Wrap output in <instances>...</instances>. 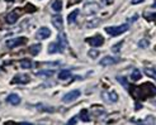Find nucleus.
<instances>
[{"label": "nucleus", "mask_w": 156, "mask_h": 125, "mask_svg": "<svg viewBox=\"0 0 156 125\" xmlns=\"http://www.w3.org/2000/svg\"><path fill=\"white\" fill-rule=\"evenodd\" d=\"M29 51H30V53H32L33 56H36V54H38V52L41 51V44H34V46H32Z\"/></svg>", "instance_id": "nucleus-22"}, {"label": "nucleus", "mask_w": 156, "mask_h": 125, "mask_svg": "<svg viewBox=\"0 0 156 125\" xmlns=\"http://www.w3.org/2000/svg\"><path fill=\"white\" fill-rule=\"evenodd\" d=\"M117 80H118V81H119V83H122L126 89H128V87H129V86H128V82H127V80L124 79V77L122 79V77H119V76H118V77H117Z\"/></svg>", "instance_id": "nucleus-25"}, {"label": "nucleus", "mask_w": 156, "mask_h": 125, "mask_svg": "<svg viewBox=\"0 0 156 125\" xmlns=\"http://www.w3.org/2000/svg\"><path fill=\"white\" fill-rule=\"evenodd\" d=\"M18 19H19V9L13 10L12 13L8 14V17H6V22L9 23V24H14Z\"/></svg>", "instance_id": "nucleus-11"}, {"label": "nucleus", "mask_w": 156, "mask_h": 125, "mask_svg": "<svg viewBox=\"0 0 156 125\" xmlns=\"http://www.w3.org/2000/svg\"><path fill=\"white\" fill-rule=\"evenodd\" d=\"M51 22H52V24H53V27L56 28V29H58V30H61L62 28H64V22H62V17L61 15H53L52 17V19H51Z\"/></svg>", "instance_id": "nucleus-10"}, {"label": "nucleus", "mask_w": 156, "mask_h": 125, "mask_svg": "<svg viewBox=\"0 0 156 125\" xmlns=\"http://www.w3.org/2000/svg\"><path fill=\"white\" fill-rule=\"evenodd\" d=\"M77 15H79V10H77V9H75L73 13H70L69 18H67L69 24H73V23H75V20H76V17H77Z\"/></svg>", "instance_id": "nucleus-15"}, {"label": "nucleus", "mask_w": 156, "mask_h": 125, "mask_svg": "<svg viewBox=\"0 0 156 125\" xmlns=\"http://www.w3.org/2000/svg\"><path fill=\"white\" fill-rule=\"evenodd\" d=\"M117 62H118V59H115V58H113V57L107 56V57H103L102 59H100L99 63L102 65V66H111V65L117 63Z\"/></svg>", "instance_id": "nucleus-13"}, {"label": "nucleus", "mask_w": 156, "mask_h": 125, "mask_svg": "<svg viewBox=\"0 0 156 125\" xmlns=\"http://www.w3.org/2000/svg\"><path fill=\"white\" fill-rule=\"evenodd\" d=\"M30 81V77L28 75H17L12 81L13 83H28Z\"/></svg>", "instance_id": "nucleus-12"}, {"label": "nucleus", "mask_w": 156, "mask_h": 125, "mask_svg": "<svg viewBox=\"0 0 156 125\" xmlns=\"http://www.w3.org/2000/svg\"><path fill=\"white\" fill-rule=\"evenodd\" d=\"M89 56L91 57V58H95V56H98V51H89Z\"/></svg>", "instance_id": "nucleus-29"}, {"label": "nucleus", "mask_w": 156, "mask_h": 125, "mask_svg": "<svg viewBox=\"0 0 156 125\" xmlns=\"http://www.w3.org/2000/svg\"><path fill=\"white\" fill-rule=\"evenodd\" d=\"M27 42V38H22V37H18V38H13V39H9L6 42V46L9 47V48H14V47L17 46H20L23 43Z\"/></svg>", "instance_id": "nucleus-9"}, {"label": "nucleus", "mask_w": 156, "mask_h": 125, "mask_svg": "<svg viewBox=\"0 0 156 125\" xmlns=\"http://www.w3.org/2000/svg\"><path fill=\"white\" fill-rule=\"evenodd\" d=\"M20 67L24 68V69L32 68V62H30L29 59H22V61H20Z\"/></svg>", "instance_id": "nucleus-21"}, {"label": "nucleus", "mask_w": 156, "mask_h": 125, "mask_svg": "<svg viewBox=\"0 0 156 125\" xmlns=\"http://www.w3.org/2000/svg\"><path fill=\"white\" fill-rule=\"evenodd\" d=\"M55 73L53 69H50V71H41V72H37V76H41V77H52Z\"/></svg>", "instance_id": "nucleus-20"}, {"label": "nucleus", "mask_w": 156, "mask_h": 125, "mask_svg": "<svg viewBox=\"0 0 156 125\" xmlns=\"http://www.w3.org/2000/svg\"><path fill=\"white\" fill-rule=\"evenodd\" d=\"M128 28H129L128 24H122V25H117V27H107L105 32L112 37H117V35H119L124 32H127Z\"/></svg>", "instance_id": "nucleus-3"}, {"label": "nucleus", "mask_w": 156, "mask_h": 125, "mask_svg": "<svg viewBox=\"0 0 156 125\" xmlns=\"http://www.w3.org/2000/svg\"><path fill=\"white\" fill-rule=\"evenodd\" d=\"M69 77H71V72L69 69H62V71L58 73V79L60 80H67Z\"/></svg>", "instance_id": "nucleus-16"}, {"label": "nucleus", "mask_w": 156, "mask_h": 125, "mask_svg": "<svg viewBox=\"0 0 156 125\" xmlns=\"http://www.w3.org/2000/svg\"><path fill=\"white\" fill-rule=\"evenodd\" d=\"M146 18L149 20H154V23L156 24V13L155 14H146Z\"/></svg>", "instance_id": "nucleus-27"}, {"label": "nucleus", "mask_w": 156, "mask_h": 125, "mask_svg": "<svg viewBox=\"0 0 156 125\" xmlns=\"http://www.w3.org/2000/svg\"><path fill=\"white\" fill-rule=\"evenodd\" d=\"M69 124H76V119H71V120H69Z\"/></svg>", "instance_id": "nucleus-31"}, {"label": "nucleus", "mask_w": 156, "mask_h": 125, "mask_svg": "<svg viewBox=\"0 0 156 125\" xmlns=\"http://www.w3.org/2000/svg\"><path fill=\"white\" fill-rule=\"evenodd\" d=\"M121 46H123V42H119V43H117L115 46H113V47H112V51L115 52V53H117V52H119Z\"/></svg>", "instance_id": "nucleus-26"}, {"label": "nucleus", "mask_w": 156, "mask_h": 125, "mask_svg": "<svg viewBox=\"0 0 156 125\" xmlns=\"http://www.w3.org/2000/svg\"><path fill=\"white\" fill-rule=\"evenodd\" d=\"M131 92L136 99L145 100L147 97L156 96V86H154L150 82H146L141 86H133V90H132Z\"/></svg>", "instance_id": "nucleus-1"}, {"label": "nucleus", "mask_w": 156, "mask_h": 125, "mask_svg": "<svg viewBox=\"0 0 156 125\" xmlns=\"http://www.w3.org/2000/svg\"><path fill=\"white\" fill-rule=\"evenodd\" d=\"M51 35V30L48 28H46V27H42L37 30V33H36V38L37 39H46V38H48Z\"/></svg>", "instance_id": "nucleus-8"}, {"label": "nucleus", "mask_w": 156, "mask_h": 125, "mask_svg": "<svg viewBox=\"0 0 156 125\" xmlns=\"http://www.w3.org/2000/svg\"><path fill=\"white\" fill-rule=\"evenodd\" d=\"M144 73H145L146 76L151 77V79L156 80V69H154V68H145V69H144Z\"/></svg>", "instance_id": "nucleus-17"}, {"label": "nucleus", "mask_w": 156, "mask_h": 125, "mask_svg": "<svg viewBox=\"0 0 156 125\" xmlns=\"http://www.w3.org/2000/svg\"><path fill=\"white\" fill-rule=\"evenodd\" d=\"M144 0H131V3L132 4H138V3H142Z\"/></svg>", "instance_id": "nucleus-30"}, {"label": "nucleus", "mask_w": 156, "mask_h": 125, "mask_svg": "<svg viewBox=\"0 0 156 125\" xmlns=\"http://www.w3.org/2000/svg\"><path fill=\"white\" fill-rule=\"evenodd\" d=\"M98 12H99V5L94 2H89V3H87L84 5V13L87 15H89V17L90 15L97 14Z\"/></svg>", "instance_id": "nucleus-4"}, {"label": "nucleus", "mask_w": 156, "mask_h": 125, "mask_svg": "<svg viewBox=\"0 0 156 125\" xmlns=\"http://www.w3.org/2000/svg\"><path fill=\"white\" fill-rule=\"evenodd\" d=\"M98 23H99V19H97L95 22H90V23H88V27H89V28H94V27L98 24Z\"/></svg>", "instance_id": "nucleus-28"}, {"label": "nucleus", "mask_w": 156, "mask_h": 125, "mask_svg": "<svg viewBox=\"0 0 156 125\" xmlns=\"http://www.w3.org/2000/svg\"><path fill=\"white\" fill-rule=\"evenodd\" d=\"M138 46L141 47V48H147V47L150 46V42L147 41V39H141V41L138 42Z\"/></svg>", "instance_id": "nucleus-24"}, {"label": "nucleus", "mask_w": 156, "mask_h": 125, "mask_svg": "<svg viewBox=\"0 0 156 125\" xmlns=\"http://www.w3.org/2000/svg\"><path fill=\"white\" fill-rule=\"evenodd\" d=\"M87 42H88V43H90V44H91V47H100V46H102V44L104 43V38H103L102 35L97 34V35H94L93 38H88Z\"/></svg>", "instance_id": "nucleus-7"}, {"label": "nucleus", "mask_w": 156, "mask_h": 125, "mask_svg": "<svg viewBox=\"0 0 156 125\" xmlns=\"http://www.w3.org/2000/svg\"><path fill=\"white\" fill-rule=\"evenodd\" d=\"M152 8H154V9H156V0H155L154 4H152Z\"/></svg>", "instance_id": "nucleus-33"}, {"label": "nucleus", "mask_w": 156, "mask_h": 125, "mask_svg": "<svg viewBox=\"0 0 156 125\" xmlns=\"http://www.w3.org/2000/svg\"><path fill=\"white\" fill-rule=\"evenodd\" d=\"M79 96H80V91L79 90H73V91L67 92L66 95L62 97V101H64L65 104H69V103H73V101H75Z\"/></svg>", "instance_id": "nucleus-5"}, {"label": "nucleus", "mask_w": 156, "mask_h": 125, "mask_svg": "<svg viewBox=\"0 0 156 125\" xmlns=\"http://www.w3.org/2000/svg\"><path fill=\"white\" fill-rule=\"evenodd\" d=\"M102 96H103L104 101H107V103H109V104H113V103H117V101H118V95H117L114 91H112V92H103Z\"/></svg>", "instance_id": "nucleus-6"}, {"label": "nucleus", "mask_w": 156, "mask_h": 125, "mask_svg": "<svg viewBox=\"0 0 156 125\" xmlns=\"http://www.w3.org/2000/svg\"><path fill=\"white\" fill-rule=\"evenodd\" d=\"M80 116H81V120L83 121H90V116L88 115V111L87 110H83L81 113H80Z\"/></svg>", "instance_id": "nucleus-23"}, {"label": "nucleus", "mask_w": 156, "mask_h": 125, "mask_svg": "<svg viewBox=\"0 0 156 125\" xmlns=\"http://www.w3.org/2000/svg\"><path fill=\"white\" fill-rule=\"evenodd\" d=\"M131 79H132V81H138L140 79H141V72H140L137 68H135L131 73Z\"/></svg>", "instance_id": "nucleus-19"}, {"label": "nucleus", "mask_w": 156, "mask_h": 125, "mask_svg": "<svg viewBox=\"0 0 156 125\" xmlns=\"http://www.w3.org/2000/svg\"><path fill=\"white\" fill-rule=\"evenodd\" d=\"M8 103L12 104V105H18L20 103V97L17 95V93H12V95L8 96Z\"/></svg>", "instance_id": "nucleus-14"}, {"label": "nucleus", "mask_w": 156, "mask_h": 125, "mask_svg": "<svg viewBox=\"0 0 156 125\" xmlns=\"http://www.w3.org/2000/svg\"><path fill=\"white\" fill-rule=\"evenodd\" d=\"M104 3L109 5V4H112V3H113V0H104Z\"/></svg>", "instance_id": "nucleus-32"}, {"label": "nucleus", "mask_w": 156, "mask_h": 125, "mask_svg": "<svg viewBox=\"0 0 156 125\" xmlns=\"http://www.w3.org/2000/svg\"><path fill=\"white\" fill-rule=\"evenodd\" d=\"M67 47V41L65 34H58L57 41L50 44L48 47V53H57V52H64Z\"/></svg>", "instance_id": "nucleus-2"}, {"label": "nucleus", "mask_w": 156, "mask_h": 125, "mask_svg": "<svg viewBox=\"0 0 156 125\" xmlns=\"http://www.w3.org/2000/svg\"><path fill=\"white\" fill-rule=\"evenodd\" d=\"M52 9L55 12L62 10V0H55V2L52 3Z\"/></svg>", "instance_id": "nucleus-18"}]
</instances>
